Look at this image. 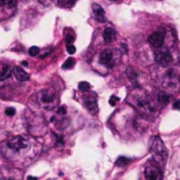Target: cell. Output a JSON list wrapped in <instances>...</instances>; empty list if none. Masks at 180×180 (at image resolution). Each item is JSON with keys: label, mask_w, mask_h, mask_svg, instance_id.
<instances>
[{"label": "cell", "mask_w": 180, "mask_h": 180, "mask_svg": "<svg viewBox=\"0 0 180 180\" xmlns=\"http://www.w3.org/2000/svg\"><path fill=\"white\" fill-rule=\"evenodd\" d=\"M128 100L129 102L143 116L151 117L153 115H155V104H154L153 100L149 96V94L144 90H142L141 88H136L131 92L128 97Z\"/></svg>", "instance_id": "6da1fadb"}, {"label": "cell", "mask_w": 180, "mask_h": 180, "mask_svg": "<svg viewBox=\"0 0 180 180\" xmlns=\"http://www.w3.org/2000/svg\"><path fill=\"white\" fill-rule=\"evenodd\" d=\"M162 86L167 92H177L180 89V69L173 67L164 72Z\"/></svg>", "instance_id": "7a4b0ae2"}, {"label": "cell", "mask_w": 180, "mask_h": 180, "mask_svg": "<svg viewBox=\"0 0 180 180\" xmlns=\"http://www.w3.org/2000/svg\"><path fill=\"white\" fill-rule=\"evenodd\" d=\"M38 102L41 108L51 111L59 104V98L54 90L45 89L38 94Z\"/></svg>", "instance_id": "3957f363"}, {"label": "cell", "mask_w": 180, "mask_h": 180, "mask_svg": "<svg viewBox=\"0 0 180 180\" xmlns=\"http://www.w3.org/2000/svg\"><path fill=\"white\" fill-rule=\"evenodd\" d=\"M151 152L158 163L164 164L167 158V150H166L165 145H164L163 141L161 140L160 137H155L154 141L152 143V147H151Z\"/></svg>", "instance_id": "277c9868"}, {"label": "cell", "mask_w": 180, "mask_h": 180, "mask_svg": "<svg viewBox=\"0 0 180 180\" xmlns=\"http://www.w3.org/2000/svg\"><path fill=\"white\" fill-rule=\"evenodd\" d=\"M6 144H8V149H11L14 152L24 151L30 147V142L22 136H13L8 139Z\"/></svg>", "instance_id": "5b68a950"}, {"label": "cell", "mask_w": 180, "mask_h": 180, "mask_svg": "<svg viewBox=\"0 0 180 180\" xmlns=\"http://www.w3.org/2000/svg\"><path fill=\"white\" fill-rule=\"evenodd\" d=\"M158 50L155 52V60L158 64H160L162 67H165V65H169L171 62L173 61V57L172 54L167 49H161L160 47H157Z\"/></svg>", "instance_id": "8992f818"}, {"label": "cell", "mask_w": 180, "mask_h": 180, "mask_svg": "<svg viewBox=\"0 0 180 180\" xmlns=\"http://www.w3.org/2000/svg\"><path fill=\"white\" fill-rule=\"evenodd\" d=\"M84 105L88 108V111L92 115H96L98 112V105H97V98L94 93H90L89 95L84 96Z\"/></svg>", "instance_id": "52a82bcc"}, {"label": "cell", "mask_w": 180, "mask_h": 180, "mask_svg": "<svg viewBox=\"0 0 180 180\" xmlns=\"http://www.w3.org/2000/svg\"><path fill=\"white\" fill-rule=\"evenodd\" d=\"M99 61L100 63L105 65V67H112L114 65V51L111 49L103 50L100 53Z\"/></svg>", "instance_id": "ba28073f"}, {"label": "cell", "mask_w": 180, "mask_h": 180, "mask_svg": "<svg viewBox=\"0 0 180 180\" xmlns=\"http://www.w3.org/2000/svg\"><path fill=\"white\" fill-rule=\"evenodd\" d=\"M147 40H149V42L154 47H162V44H163L164 42V32L162 30L156 31V32L151 34Z\"/></svg>", "instance_id": "9c48e42d"}, {"label": "cell", "mask_w": 180, "mask_h": 180, "mask_svg": "<svg viewBox=\"0 0 180 180\" xmlns=\"http://www.w3.org/2000/svg\"><path fill=\"white\" fill-rule=\"evenodd\" d=\"M144 176L147 179L150 180H160L162 178L161 171L158 166L155 165H149L144 170Z\"/></svg>", "instance_id": "30bf717a"}, {"label": "cell", "mask_w": 180, "mask_h": 180, "mask_svg": "<svg viewBox=\"0 0 180 180\" xmlns=\"http://www.w3.org/2000/svg\"><path fill=\"white\" fill-rule=\"evenodd\" d=\"M92 8H93V15H94L95 19L97 20L98 22L103 23L106 21V17H105L104 10H103L99 4L94 3V4L92 6Z\"/></svg>", "instance_id": "8fae6325"}, {"label": "cell", "mask_w": 180, "mask_h": 180, "mask_svg": "<svg viewBox=\"0 0 180 180\" xmlns=\"http://www.w3.org/2000/svg\"><path fill=\"white\" fill-rule=\"evenodd\" d=\"M13 73L18 81H26L30 79V75L20 67H15L13 69Z\"/></svg>", "instance_id": "7c38bea8"}, {"label": "cell", "mask_w": 180, "mask_h": 180, "mask_svg": "<svg viewBox=\"0 0 180 180\" xmlns=\"http://www.w3.org/2000/svg\"><path fill=\"white\" fill-rule=\"evenodd\" d=\"M103 40H104L105 43H111L115 40V37H116V32L115 30L112 28H106L103 31L102 34Z\"/></svg>", "instance_id": "4fadbf2b"}, {"label": "cell", "mask_w": 180, "mask_h": 180, "mask_svg": "<svg viewBox=\"0 0 180 180\" xmlns=\"http://www.w3.org/2000/svg\"><path fill=\"white\" fill-rule=\"evenodd\" d=\"M12 73V67L11 65H8V64H4L2 67V69L0 71V81H3V80H6L8 78L11 77Z\"/></svg>", "instance_id": "5bb4252c"}, {"label": "cell", "mask_w": 180, "mask_h": 180, "mask_svg": "<svg viewBox=\"0 0 180 180\" xmlns=\"http://www.w3.org/2000/svg\"><path fill=\"white\" fill-rule=\"evenodd\" d=\"M17 3L18 0H0V6L6 8H15Z\"/></svg>", "instance_id": "9a60e30c"}, {"label": "cell", "mask_w": 180, "mask_h": 180, "mask_svg": "<svg viewBox=\"0 0 180 180\" xmlns=\"http://www.w3.org/2000/svg\"><path fill=\"white\" fill-rule=\"evenodd\" d=\"M157 98H158L159 103L162 105H166L170 101V96H169V94H166L165 92H161V93H159Z\"/></svg>", "instance_id": "2e32d148"}, {"label": "cell", "mask_w": 180, "mask_h": 180, "mask_svg": "<svg viewBox=\"0 0 180 180\" xmlns=\"http://www.w3.org/2000/svg\"><path fill=\"white\" fill-rule=\"evenodd\" d=\"M76 0H58V6L62 8H69L75 4Z\"/></svg>", "instance_id": "e0dca14e"}, {"label": "cell", "mask_w": 180, "mask_h": 180, "mask_svg": "<svg viewBox=\"0 0 180 180\" xmlns=\"http://www.w3.org/2000/svg\"><path fill=\"white\" fill-rule=\"evenodd\" d=\"M75 63H76V60L74 58H67V60L64 61V63L62 64V69H72V67H74Z\"/></svg>", "instance_id": "ac0fdd59"}, {"label": "cell", "mask_w": 180, "mask_h": 180, "mask_svg": "<svg viewBox=\"0 0 180 180\" xmlns=\"http://www.w3.org/2000/svg\"><path fill=\"white\" fill-rule=\"evenodd\" d=\"M78 89L80 92H83V93H85V92H89L90 89H91V84L89 82H86V81H81L79 82L78 84Z\"/></svg>", "instance_id": "d6986e66"}, {"label": "cell", "mask_w": 180, "mask_h": 180, "mask_svg": "<svg viewBox=\"0 0 180 180\" xmlns=\"http://www.w3.org/2000/svg\"><path fill=\"white\" fill-rule=\"evenodd\" d=\"M129 162H130V159H128V158L119 157V158H118V160L116 161V164L118 166H124V165H126Z\"/></svg>", "instance_id": "ffe728a7"}, {"label": "cell", "mask_w": 180, "mask_h": 180, "mask_svg": "<svg viewBox=\"0 0 180 180\" xmlns=\"http://www.w3.org/2000/svg\"><path fill=\"white\" fill-rule=\"evenodd\" d=\"M126 74H128L129 78H130V80H133V81L136 80V78H137V75H136L135 71H134L133 69L129 67V69H126Z\"/></svg>", "instance_id": "44dd1931"}, {"label": "cell", "mask_w": 180, "mask_h": 180, "mask_svg": "<svg viewBox=\"0 0 180 180\" xmlns=\"http://www.w3.org/2000/svg\"><path fill=\"white\" fill-rule=\"evenodd\" d=\"M40 53V49L38 47H30V50H28V54L31 56H37Z\"/></svg>", "instance_id": "7402d4cb"}, {"label": "cell", "mask_w": 180, "mask_h": 180, "mask_svg": "<svg viewBox=\"0 0 180 180\" xmlns=\"http://www.w3.org/2000/svg\"><path fill=\"white\" fill-rule=\"evenodd\" d=\"M75 40V36L73 35V34H67V37H65V42H67V44H72L73 42Z\"/></svg>", "instance_id": "603a6c76"}, {"label": "cell", "mask_w": 180, "mask_h": 180, "mask_svg": "<svg viewBox=\"0 0 180 180\" xmlns=\"http://www.w3.org/2000/svg\"><path fill=\"white\" fill-rule=\"evenodd\" d=\"M67 53H69V54L73 55V54H75V52H76V47H74V45H72V44H67Z\"/></svg>", "instance_id": "cb8c5ba5"}, {"label": "cell", "mask_w": 180, "mask_h": 180, "mask_svg": "<svg viewBox=\"0 0 180 180\" xmlns=\"http://www.w3.org/2000/svg\"><path fill=\"white\" fill-rule=\"evenodd\" d=\"M118 101H119V98L116 97V96H112V97L110 98V100H108V102H110V104H111L112 106H114Z\"/></svg>", "instance_id": "d4e9b609"}, {"label": "cell", "mask_w": 180, "mask_h": 180, "mask_svg": "<svg viewBox=\"0 0 180 180\" xmlns=\"http://www.w3.org/2000/svg\"><path fill=\"white\" fill-rule=\"evenodd\" d=\"M15 113H16V110L14 108H8L6 110V114L8 116H14Z\"/></svg>", "instance_id": "484cf974"}, {"label": "cell", "mask_w": 180, "mask_h": 180, "mask_svg": "<svg viewBox=\"0 0 180 180\" xmlns=\"http://www.w3.org/2000/svg\"><path fill=\"white\" fill-rule=\"evenodd\" d=\"M57 113L60 114V115H65V114H67V108H64V106H60V108H58Z\"/></svg>", "instance_id": "4316f807"}, {"label": "cell", "mask_w": 180, "mask_h": 180, "mask_svg": "<svg viewBox=\"0 0 180 180\" xmlns=\"http://www.w3.org/2000/svg\"><path fill=\"white\" fill-rule=\"evenodd\" d=\"M173 108H175V110H180V100L174 102V104H173Z\"/></svg>", "instance_id": "83f0119b"}, {"label": "cell", "mask_w": 180, "mask_h": 180, "mask_svg": "<svg viewBox=\"0 0 180 180\" xmlns=\"http://www.w3.org/2000/svg\"><path fill=\"white\" fill-rule=\"evenodd\" d=\"M56 145H63V140H62V137L57 136V143H56Z\"/></svg>", "instance_id": "f1b7e54d"}, {"label": "cell", "mask_w": 180, "mask_h": 180, "mask_svg": "<svg viewBox=\"0 0 180 180\" xmlns=\"http://www.w3.org/2000/svg\"><path fill=\"white\" fill-rule=\"evenodd\" d=\"M38 1L42 4H49L50 2H52V0H38Z\"/></svg>", "instance_id": "f546056e"}, {"label": "cell", "mask_w": 180, "mask_h": 180, "mask_svg": "<svg viewBox=\"0 0 180 180\" xmlns=\"http://www.w3.org/2000/svg\"><path fill=\"white\" fill-rule=\"evenodd\" d=\"M22 65H25V67H28V63L26 62V61H22Z\"/></svg>", "instance_id": "4dcf8cb0"}, {"label": "cell", "mask_w": 180, "mask_h": 180, "mask_svg": "<svg viewBox=\"0 0 180 180\" xmlns=\"http://www.w3.org/2000/svg\"><path fill=\"white\" fill-rule=\"evenodd\" d=\"M111 1H118V0H111Z\"/></svg>", "instance_id": "1f68e13d"}]
</instances>
